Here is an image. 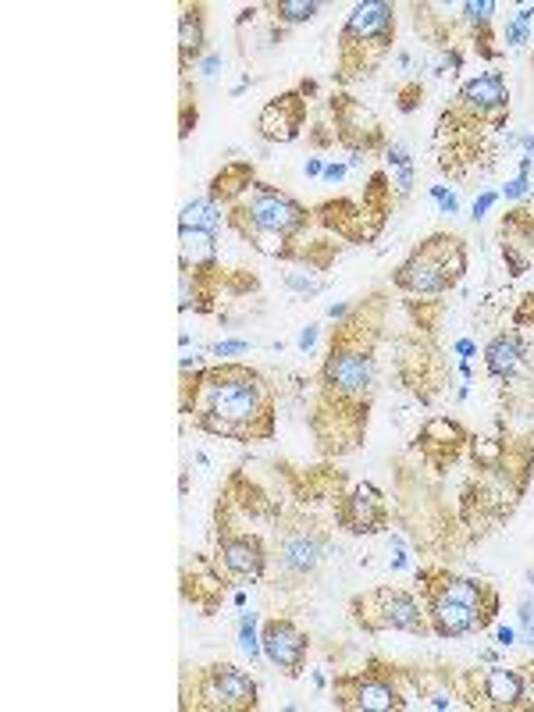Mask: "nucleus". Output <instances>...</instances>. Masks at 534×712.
I'll return each mask as SVG.
<instances>
[{
    "label": "nucleus",
    "instance_id": "obj_29",
    "mask_svg": "<svg viewBox=\"0 0 534 712\" xmlns=\"http://www.w3.org/2000/svg\"><path fill=\"white\" fill-rule=\"evenodd\" d=\"M513 321H517V325H531V321H534V292H527V295H524V303L517 306Z\"/></svg>",
    "mask_w": 534,
    "mask_h": 712
},
{
    "label": "nucleus",
    "instance_id": "obj_13",
    "mask_svg": "<svg viewBox=\"0 0 534 712\" xmlns=\"http://www.w3.org/2000/svg\"><path fill=\"white\" fill-rule=\"evenodd\" d=\"M336 523L350 534H378L389 528V503L374 485H353L336 503Z\"/></svg>",
    "mask_w": 534,
    "mask_h": 712
},
{
    "label": "nucleus",
    "instance_id": "obj_19",
    "mask_svg": "<svg viewBox=\"0 0 534 712\" xmlns=\"http://www.w3.org/2000/svg\"><path fill=\"white\" fill-rule=\"evenodd\" d=\"M204 4H182L179 22V69L190 72L207 50V15Z\"/></svg>",
    "mask_w": 534,
    "mask_h": 712
},
{
    "label": "nucleus",
    "instance_id": "obj_9",
    "mask_svg": "<svg viewBox=\"0 0 534 712\" xmlns=\"http://www.w3.org/2000/svg\"><path fill=\"white\" fill-rule=\"evenodd\" d=\"M457 680L466 709H531L527 680L520 669L491 663L488 669H460Z\"/></svg>",
    "mask_w": 534,
    "mask_h": 712
},
{
    "label": "nucleus",
    "instance_id": "obj_32",
    "mask_svg": "<svg viewBox=\"0 0 534 712\" xmlns=\"http://www.w3.org/2000/svg\"><path fill=\"white\" fill-rule=\"evenodd\" d=\"M527 185H531V182H527V174H520V179H513L502 193H506V200H520V196L527 193Z\"/></svg>",
    "mask_w": 534,
    "mask_h": 712
},
{
    "label": "nucleus",
    "instance_id": "obj_16",
    "mask_svg": "<svg viewBox=\"0 0 534 712\" xmlns=\"http://www.w3.org/2000/svg\"><path fill=\"white\" fill-rule=\"evenodd\" d=\"M325 534H317L314 528H289L282 534V542H278V563H282L286 574H296V577H306L317 570L320 556H325Z\"/></svg>",
    "mask_w": 534,
    "mask_h": 712
},
{
    "label": "nucleus",
    "instance_id": "obj_3",
    "mask_svg": "<svg viewBox=\"0 0 534 712\" xmlns=\"http://www.w3.org/2000/svg\"><path fill=\"white\" fill-rule=\"evenodd\" d=\"M392 44H396V4H385V0L356 4L339 33L336 83L353 86L360 79H371L392 53Z\"/></svg>",
    "mask_w": 534,
    "mask_h": 712
},
{
    "label": "nucleus",
    "instance_id": "obj_28",
    "mask_svg": "<svg viewBox=\"0 0 534 712\" xmlns=\"http://www.w3.org/2000/svg\"><path fill=\"white\" fill-rule=\"evenodd\" d=\"M506 44H510V47H524L527 44V25H520L517 19L506 22Z\"/></svg>",
    "mask_w": 534,
    "mask_h": 712
},
{
    "label": "nucleus",
    "instance_id": "obj_34",
    "mask_svg": "<svg viewBox=\"0 0 534 712\" xmlns=\"http://www.w3.org/2000/svg\"><path fill=\"white\" fill-rule=\"evenodd\" d=\"M317 342V325H311V328H303V335H300V349L306 353V349H311Z\"/></svg>",
    "mask_w": 534,
    "mask_h": 712
},
{
    "label": "nucleus",
    "instance_id": "obj_31",
    "mask_svg": "<svg viewBox=\"0 0 534 712\" xmlns=\"http://www.w3.org/2000/svg\"><path fill=\"white\" fill-rule=\"evenodd\" d=\"M432 193H435V200H438V207H442V214H457V196L446 193L442 185H435Z\"/></svg>",
    "mask_w": 534,
    "mask_h": 712
},
{
    "label": "nucleus",
    "instance_id": "obj_10",
    "mask_svg": "<svg viewBox=\"0 0 534 712\" xmlns=\"http://www.w3.org/2000/svg\"><path fill=\"white\" fill-rule=\"evenodd\" d=\"M417 588H421L424 599H446V602H460V606L474 610L488 627L499 613V591L496 588L477 581V577L452 574L446 567H421Z\"/></svg>",
    "mask_w": 534,
    "mask_h": 712
},
{
    "label": "nucleus",
    "instance_id": "obj_14",
    "mask_svg": "<svg viewBox=\"0 0 534 712\" xmlns=\"http://www.w3.org/2000/svg\"><path fill=\"white\" fill-rule=\"evenodd\" d=\"M257 129L267 143H292L300 140V132L306 129V93L289 89L282 97H275L264 107L257 118Z\"/></svg>",
    "mask_w": 534,
    "mask_h": 712
},
{
    "label": "nucleus",
    "instance_id": "obj_6",
    "mask_svg": "<svg viewBox=\"0 0 534 712\" xmlns=\"http://www.w3.org/2000/svg\"><path fill=\"white\" fill-rule=\"evenodd\" d=\"M257 680L232 663H210L182 677V709L199 712H246L257 709Z\"/></svg>",
    "mask_w": 534,
    "mask_h": 712
},
{
    "label": "nucleus",
    "instance_id": "obj_7",
    "mask_svg": "<svg viewBox=\"0 0 534 712\" xmlns=\"http://www.w3.org/2000/svg\"><path fill=\"white\" fill-rule=\"evenodd\" d=\"M350 616L364 635H385V630H403V635H432L427 613H421V602L403 588L378 584L371 591H360L350 599Z\"/></svg>",
    "mask_w": 534,
    "mask_h": 712
},
{
    "label": "nucleus",
    "instance_id": "obj_22",
    "mask_svg": "<svg viewBox=\"0 0 534 712\" xmlns=\"http://www.w3.org/2000/svg\"><path fill=\"white\" fill-rule=\"evenodd\" d=\"M182 228H204V232H214L218 236L224 228V210L214 204L210 196H199L193 204H185L182 210Z\"/></svg>",
    "mask_w": 534,
    "mask_h": 712
},
{
    "label": "nucleus",
    "instance_id": "obj_21",
    "mask_svg": "<svg viewBox=\"0 0 534 712\" xmlns=\"http://www.w3.org/2000/svg\"><path fill=\"white\" fill-rule=\"evenodd\" d=\"M463 11V22L471 25V39L477 44V53L481 58H496V47H491V15H496V4L491 0H466V4H460Z\"/></svg>",
    "mask_w": 534,
    "mask_h": 712
},
{
    "label": "nucleus",
    "instance_id": "obj_27",
    "mask_svg": "<svg viewBox=\"0 0 534 712\" xmlns=\"http://www.w3.org/2000/svg\"><path fill=\"white\" fill-rule=\"evenodd\" d=\"M421 97H424L421 83H410V86H403V89H399V111H413V107L421 104Z\"/></svg>",
    "mask_w": 534,
    "mask_h": 712
},
{
    "label": "nucleus",
    "instance_id": "obj_25",
    "mask_svg": "<svg viewBox=\"0 0 534 712\" xmlns=\"http://www.w3.org/2000/svg\"><path fill=\"white\" fill-rule=\"evenodd\" d=\"M253 627H257V613H246L243 620H239V644H243V652L250 655V663L264 652L260 649V638L253 635Z\"/></svg>",
    "mask_w": 534,
    "mask_h": 712
},
{
    "label": "nucleus",
    "instance_id": "obj_15",
    "mask_svg": "<svg viewBox=\"0 0 534 712\" xmlns=\"http://www.w3.org/2000/svg\"><path fill=\"white\" fill-rule=\"evenodd\" d=\"M471 442V435L463 432V424L449 421V418H435L421 427L417 435V449H421V460L435 470H446L449 463L460 460L463 446Z\"/></svg>",
    "mask_w": 534,
    "mask_h": 712
},
{
    "label": "nucleus",
    "instance_id": "obj_30",
    "mask_svg": "<svg viewBox=\"0 0 534 712\" xmlns=\"http://www.w3.org/2000/svg\"><path fill=\"white\" fill-rule=\"evenodd\" d=\"M250 342H218V346H210V353L214 357H232V353H246Z\"/></svg>",
    "mask_w": 534,
    "mask_h": 712
},
{
    "label": "nucleus",
    "instance_id": "obj_40",
    "mask_svg": "<svg viewBox=\"0 0 534 712\" xmlns=\"http://www.w3.org/2000/svg\"><path fill=\"white\" fill-rule=\"evenodd\" d=\"M524 641H527V644H534V627H531V624H527V630H524Z\"/></svg>",
    "mask_w": 534,
    "mask_h": 712
},
{
    "label": "nucleus",
    "instance_id": "obj_39",
    "mask_svg": "<svg viewBox=\"0 0 534 712\" xmlns=\"http://www.w3.org/2000/svg\"><path fill=\"white\" fill-rule=\"evenodd\" d=\"M457 349H460V353H463V357H471V353H474V342H466V339H463V342H460Z\"/></svg>",
    "mask_w": 534,
    "mask_h": 712
},
{
    "label": "nucleus",
    "instance_id": "obj_23",
    "mask_svg": "<svg viewBox=\"0 0 534 712\" xmlns=\"http://www.w3.org/2000/svg\"><path fill=\"white\" fill-rule=\"evenodd\" d=\"M385 165H389L396 193L406 196L413 190V157L406 150V143H389V146H385Z\"/></svg>",
    "mask_w": 534,
    "mask_h": 712
},
{
    "label": "nucleus",
    "instance_id": "obj_4",
    "mask_svg": "<svg viewBox=\"0 0 534 712\" xmlns=\"http://www.w3.org/2000/svg\"><path fill=\"white\" fill-rule=\"evenodd\" d=\"M466 271V246L460 236L438 232L424 239L421 246L396 267L392 286L410 295H442L449 292Z\"/></svg>",
    "mask_w": 534,
    "mask_h": 712
},
{
    "label": "nucleus",
    "instance_id": "obj_1",
    "mask_svg": "<svg viewBox=\"0 0 534 712\" xmlns=\"http://www.w3.org/2000/svg\"><path fill=\"white\" fill-rule=\"evenodd\" d=\"M385 321V300L367 295L364 306L342 317L331 331L328 357L317 374V402L311 432L325 460L353 452L367 435L374 388H378V339Z\"/></svg>",
    "mask_w": 534,
    "mask_h": 712
},
{
    "label": "nucleus",
    "instance_id": "obj_11",
    "mask_svg": "<svg viewBox=\"0 0 534 712\" xmlns=\"http://www.w3.org/2000/svg\"><path fill=\"white\" fill-rule=\"evenodd\" d=\"M331 118H336V140L350 150V157H367L385 146L381 122L350 93H331Z\"/></svg>",
    "mask_w": 534,
    "mask_h": 712
},
{
    "label": "nucleus",
    "instance_id": "obj_8",
    "mask_svg": "<svg viewBox=\"0 0 534 712\" xmlns=\"http://www.w3.org/2000/svg\"><path fill=\"white\" fill-rule=\"evenodd\" d=\"M267 542L260 531L239 523L232 503H218V563L239 581H264L267 574Z\"/></svg>",
    "mask_w": 534,
    "mask_h": 712
},
{
    "label": "nucleus",
    "instance_id": "obj_12",
    "mask_svg": "<svg viewBox=\"0 0 534 712\" xmlns=\"http://www.w3.org/2000/svg\"><path fill=\"white\" fill-rule=\"evenodd\" d=\"M260 649L267 655V663L275 669H282V677L296 680L306 669V652H311V638L296 627V620L289 616H271L260 627Z\"/></svg>",
    "mask_w": 534,
    "mask_h": 712
},
{
    "label": "nucleus",
    "instance_id": "obj_2",
    "mask_svg": "<svg viewBox=\"0 0 534 712\" xmlns=\"http://www.w3.org/2000/svg\"><path fill=\"white\" fill-rule=\"evenodd\" d=\"M182 413L199 432L232 442L275 438V385L260 371L221 360L214 367H196L193 378L182 374Z\"/></svg>",
    "mask_w": 534,
    "mask_h": 712
},
{
    "label": "nucleus",
    "instance_id": "obj_26",
    "mask_svg": "<svg viewBox=\"0 0 534 712\" xmlns=\"http://www.w3.org/2000/svg\"><path fill=\"white\" fill-rule=\"evenodd\" d=\"M286 286L303 292V295H314V292L325 289V281L314 278V271H286Z\"/></svg>",
    "mask_w": 534,
    "mask_h": 712
},
{
    "label": "nucleus",
    "instance_id": "obj_37",
    "mask_svg": "<svg viewBox=\"0 0 534 712\" xmlns=\"http://www.w3.org/2000/svg\"><path fill=\"white\" fill-rule=\"evenodd\" d=\"M534 620V606H531V599L520 602V624H531Z\"/></svg>",
    "mask_w": 534,
    "mask_h": 712
},
{
    "label": "nucleus",
    "instance_id": "obj_38",
    "mask_svg": "<svg viewBox=\"0 0 534 712\" xmlns=\"http://www.w3.org/2000/svg\"><path fill=\"white\" fill-rule=\"evenodd\" d=\"M306 174H325V168H320V160H317V157L306 160Z\"/></svg>",
    "mask_w": 534,
    "mask_h": 712
},
{
    "label": "nucleus",
    "instance_id": "obj_24",
    "mask_svg": "<svg viewBox=\"0 0 534 712\" xmlns=\"http://www.w3.org/2000/svg\"><path fill=\"white\" fill-rule=\"evenodd\" d=\"M267 11H271V19L278 25H300V22H311L320 4L317 0H278V4H267Z\"/></svg>",
    "mask_w": 534,
    "mask_h": 712
},
{
    "label": "nucleus",
    "instance_id": "obj_33",
    "mask_svg": "<svg viewBox=\"0 0 534 712\" xmlns=\"http://www.w3.org/2000/svg\"><path fill=\"white\" fill-rule=\"evenodd\" d=\"M491 204H496V193H481V200H477V204H474V221H481V218H485V210H488Z\"/></svg>",
    "mask_w": 534,
    "mask_h": 712
},
{
    "label": "nucleus",
    "instance_id": "obj_18",
    "mask_svg": "<svg viewBox=\"0 0 534 712\" xmlns=\"http://www.w3.org/2000/svg\"><path fill=\"white\" fill-rule=\"evenodd\" d=\"M457 100L463 107H471V111H481V114H506V118H510V89H506L502 72H485V75L471 79V83H463Z\"/></svg>",
    "mask_w": 534,
    "mask_h": 712
},
{
    "label": "nucleus",
    "instance_id": "obj_17",
    "mask_svg": "<svg viewBox=\"0 0 534 712\" xmlns=\"http://www.w3.org/2000/svg\"><path fill=\"white\" fill-rule=\"evenodd\" d=\"M424 606H427L424 613H427V624H432V635L438 638H466V635H481L488 627L474 610L460 606V602L424 599Z\"/></svg>",
    "mask_w": 534,
    "mask_h": 712
},
{
    "label": "nucleus",
    "instance_id": "obj_36",
    "mask_svg": "<svg viewBox=\"0 0 534 712\" xmlns=\"http://www.w3.org/2000/svg\"><path fill=\"white\" fill-rule=\"evenodd\" d=\"M345 179V165H328L325 168V182H342Z\"/></svg>",
    "mask_w": 534,
    "mask_h": 712
},
{
    "label": "nucleus",
    "instance_id": "obj_20",
    "mask_svg": "<svg viewBox=\"0 0 534 712\" xmlns=\"http://www.w3.org/2000/svg\"><path fill=\"white\" fill-rule=\"evenodd\" d=\"M524 357H527V349L517 331H502L485 346V367L491 378H510V374H517V367L524 364Z\"/></svg>",
    "mask_w": 534,
    "mask_h": 712
},
{
    "label": "nucleus",
    "instance_id": "obj_35",
    "mask_svg": "<svg viewBox=\"0 0 534 712\" xmlns=\"http://www.w3.org/2000/svg\"><path fill=\"white\" fill-rule=\"evenodd\" d=\"M513 638H517V635H513L510 627H499V630H496V644H499V649H510Z\"/></svg>",
    "mask_w": 534,
    "mask_h": 712
},
{
    "label": "nucleus",
    "instance_id": "obj_5",
    "mask_svg": "<svg viewBox=\"0 0 534 712\" xmlns=\"http://www.w3.org/2000/svg\"><path fill=\"white\" fill-rule=\"evenodd\" d=\"M406 677L403 666L367 660L364 669L356 674H339L331 680V705L353 709V712H403L406 702Z\"/></svg>",
    "mask_w": 534,
    "mask_h": 712
}]
</instances>
